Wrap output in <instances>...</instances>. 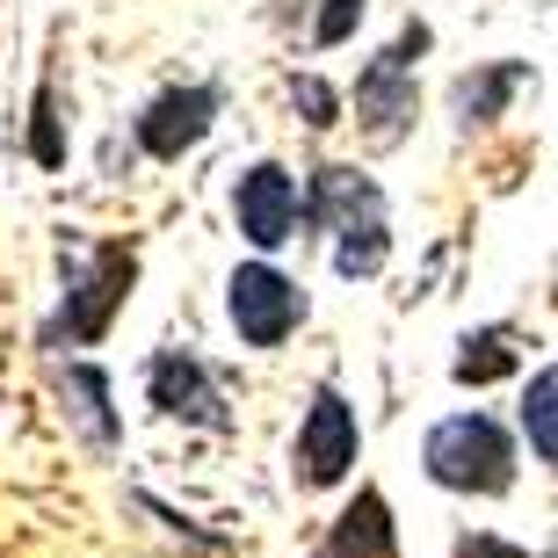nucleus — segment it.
<instances>
[{"mask_svg": "<svg viewBox=\"0 0 558 558\" xmlns=\"http://www.w3.org/2000/svg\"><path fill=\"white\" fill-rule=\"evenodd\" d=\"M312 226H333L341 247H333V269L349 276H377L385 254H392V232H385V196L377 182H363L355 167H319L312 174Z\"/></svg>", "mask_w": 558, "mask_h": 558, "instance_id": "f257e3e1", "label": "nucleus"}, {"mask_svg": "<svg viewBox=\"0 0 558 558\" xmlns=\"http://www.w3.org/2000/svg\"><path fill=\"white\" fill-rule=\"evenodd\" d=\"M421 464H428V478L450 486V494H508V486H515V442H508L500 421H486V414L435 421Z\"/></svg>", "mask_w": 558, "mask_h": 558, "instance_id": "f03ea898", "label": "nucleus"}, {"mask_svg": "<svg viewBox=\"0 0 558 558\" xmlns=\"http://www.w3.org/2000/svg\"><path fill=\"white\" fill-rule=\"evenodd\" d=\"M428 51V22H407L392 51H377L355 81V117L377 145H399L414 131V59Z\"/></svg>", "mask_w": 558, "mask_h": 558, "instance_id": "7ed1b4c3", "label": "nucleus"}, {"mask_svg": "<svg viewBox=\"0 0 558 558\" xmlns=\"http://www.w3.org/2000/svg\"><path fill=\"white\" fill-rule=\"evenodd\" d=\"M131 276H138V254L131 247H102L95 262H81V269H73V290H65V312L51 319L44 341H102L117 305L131 298Z\"/></svg>", "mask_w": 558, "mask_h": 558, "instance_id": "20e7f679", "label": "nucleus"}, {"mask_svg": "<svg viewBox=\"0 0 558 558\" xmlns=\"http://www.w3.org/2000/svg\"><path fill=\"white\" fill-rule=\"evenodd\" d=\"M226 305H232V327H240L247 349H276L305 319V290L290 283L283 269H269V262H247V269H232Z\"/></svg>", "mask_w": 558, "mask_h": 558, "instance_id": "39448f33", "label": "nucleus"}, {"mask_svg": "<svg viewBox=\"0 0 558 558\" xmlns=\"http://www.w3.org/2000/svg\"><path fill=\"white\" fill-rule=\"evenodd\" d=\"M145 392H153V407H160L167 421H189V428H210V435L232 428L226 392H218L210 371L196 363V355H182V349H160L153 363H145Z\"/></svg>", "mask_w": 558, "mask_h": 558, "instance_id": "423d86ee", "label": "nucleus"}, {"mask_svg": "<svg viewBox=\"0 0 558 558\" xmlns=\"http://www.w3.org/2000/svg\"><path fill=\"white\" fill-rule=\"evenodd\" d=\"M349 464H355V414L333 385H319L305 428H298V478H305V486H341Z\"/></svg>", "mask_w": 558, "mask_h": 558, "instance_id": "0eeeda50", "label": "nucleus"}, {"mask_svg": "<svg viewBox=\"0 0 558 558\" xmlns=\"http://www.w3.org/2000/svg\"><path fill=\"white\" fill-rule=\"evenodd\" d=\"M210 117H218V87H167L160 102L138 117V145L153 160H182L189 145L210 131Z\"/></svg>", "mask_w": 558, "mask_h": 558, "instance_id": "6e6552de", "label": "nucleus"}, {"mask_svg": "<svg viewBox=\"0 0 558 558\" xmlns=\"http://www.w3.org/2000/svg\"><path fill=\"white\" fill-rule=\"evenodd\" d=\"M232 210H240V232H247L254 247H283L290 226H298V189H290V174L276 160H262L254 174H240Z\"/></svg>", "mask_w": 558, "mask_h": 558, "instance_id": "1a4fd4ad", "label": "nucleus"}, {"mask_svg": "<svg viewBox=\"0 0 558 558\" xmlns=\"http://www.w3.org/2000/svg\"><path fill=\"white\" fill-rule=\"evenodd\" d=\"M312 558H399L392 544V508H385V494H355V508L327 530V544Z\"/></svg>", "mask_w": 558, "mask_h": 558, "instance_id": "9d476101", "label": "nucleus"}, {"mask_svg": "<svg viewBox=\"0 0 558 558\" xmlns=\"http://www.w3.org/2000/svg\"><path fill=\"white\" fill-rule=\"evenodd\" d=\"M522 81H530V65H522V59H500V65H478V73H464V81H457V124H464V131L494 124Z\"/></svg>", "mask_w": 558, "mask_h": 558, "instance_id": "9b49d317", "label": "nucleus"}, {"mask_svg": "<svg viewBox=\"0 0 558 558\" xmlns=\"http://www.w3.org/2000/svg\"><path fill=\"white\" fill-rule=\"evenodd\" d=\"M65 392H73V421L87 428V442H95V450H109V442H117V414H109V377L95 371V363H73V371H65Z\"/></svg>", "mask_w": 558, "mask_h": 558, "instance_id": "f8f14e48", "label": "nucleus"}, {"mask_svg": "<svg viewBox=\"0 0 558 558\" xmlns=\"http://www.w3.org/2000/svg\"><path fill=\"white\" fill-rule=\"evenodd\" d=\"M522 355H515V327H478L472 341H464V355H457V385H494V377H508Z\"/></svg>", "mask_w": 558, "mask_h": 558, "instance_id": "ddd939ff", "label": "nucleus"}, {"mask_svg": "<svg viewBox=\"0 0 558 558\" xmlns=\"http://www.w3.org/2000/svg\"><path fill=\"white\" fill-rule=\"evenodd\" d=\"M522 428H530V450L551 464V457H558V377H551V371L530 377V399H522Z\"/></svg>", "mask_w": 558, "mask_h": 558, "instance_id": "4468645a", "label": "nucleus"}, {"mask_svg": "<svg viewBox=\"0 0 558 558\" xmlns=\"http://www.w3.org/2000/svg\"><path fill=\"white\" fill-rule=\"evenodd\" d=\"M29 153H37V167H59V160H65V138H59V95H51V87H37V131H29Z\"/></svg>", "mask_w": 558, "mask_h": 558, "instance_id": "2eb2a0df", "label": "nucleus"}, {"mask_svg": "<svg viewBox=\"0 0 558 558\" xmlns=\"http://www.w3.org/2000/svg\"><path fill=\"white\" fill-rule=\"evenodd\" d=\"M290 95H298V109H305V124H312V131L341 124V95H333L327 81H298V87H290Z\"/></svg>", "mask_w": 558, "mask_h": 558, "instance_id": "dca6fc26", "label": "nucleus"}, {"mask_svg": "<svg viewBox=\"0 0 558 558\" xmlns=\"http://www.w3.org/2000/svg\"><path fill=\"white\" fill-rule=\"evenodd\" d=\"M355 22H363V0H327L312 37H319V44H341V37H355Z\"/></svg>", "mask_w": 558, "mask_h": 558, "instance_id": "f3484780", "label": "nucleus"}, {"mask_svg": "<svg viewBox=\"0 0 558 558\" xmlns=\"http://www.w3.org/2000/svg\"><path fill=\"white\" fill-rule=\"evenodd\" d=\"M457 558H537V551H515V544H500V537H457Z\"/></svg>", "mask_w": 558, "mask_h": 558, "instance_id": "a211bd4d", "label": "nucleus"}]
</instances>
